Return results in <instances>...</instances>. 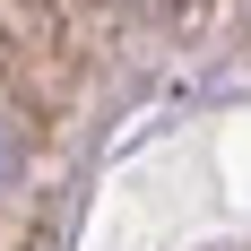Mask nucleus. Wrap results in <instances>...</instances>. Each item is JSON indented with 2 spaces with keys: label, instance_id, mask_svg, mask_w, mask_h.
<instances>
[{
  "label": "nucleus",
  "instance_id": "1",
  "mask_svg": "<svg viewBox=\"0 0 251 251\" xmlns=\"http://www.w3.org/2000/svg\"><path fill=\"white\" fill-rule=\"evenodd\" d=\"M18 174H26V122H18V113H0V191H9Z\"/></svg>",
  "mask_w": 251,
  "mask_h": 251
}]
</instances>
